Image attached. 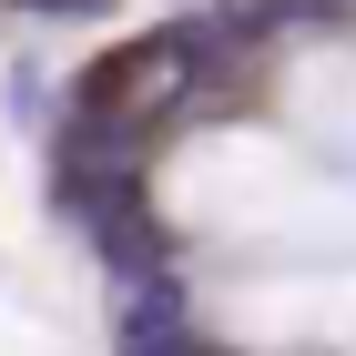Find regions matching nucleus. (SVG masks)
<instances>
[]
</instances>
